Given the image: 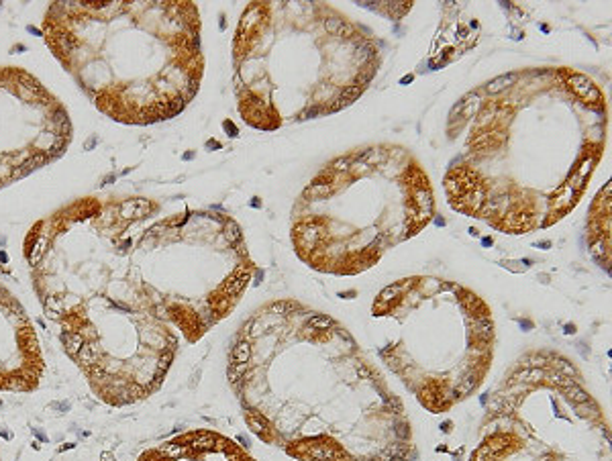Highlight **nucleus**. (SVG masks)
<instances>
[{
    "label": "nucleus",
    "instance_id": "obj_1",
    "mask_svg": "<svg viewBox=\"0 0 612 461\" xmlns=\"http://www.w3.org/2000/svg\"><path fill=\"white\" fill-rule=\"evenodd\" d=\"M43 361L35 329L25 308L0 288V390L31 392Z\"/></svg>",
    "mask_w": 612,
    "mask_h": 461
},
{
    "label": "nucleus",
    "instance_id": "obj_2",
    "mask_svg": "<svg viewBox=\"0 0 612 461\" xmlns=\"http://www.w3.org/2000/svg\"><path fill=\"white\" fill-rule=\"evenodd\" d=\"M139 461H253L231 441L210 431L186 435L149 449Z\"/></svg>",
    "mask_w": 612,
    "mask_h": 461
},
{
    "label": "nucleus",
    "instance_id": "obj_3",
    "mask_svg": "<svg viewBox=\"0 0 612 461\" xmlns=\"http://www.w3.org/2000/svg\"><path fill=\"white\" fill-rule=\"evenodd\" d=\"M567 82H569L571 90H574L576 94H580L583 100H588V102H602V92L598 90L596 86H592V82H590L586 76H582V74H571V76L567 78Z\"/></svg>",
    "mask_w": 612,
    "mask_h": 461
},
{
    "label": "nucleus",
    "instance_id": "obj_4",
    "mask_svg": "<svg viewBox=\"0 0 612 461\" xmlns=\"http://www.w3.org/2000/svg\"><path fill=\"white\" fill-rule=\"evenodd\" d=\"M249 359H251V347H249V343H247V339H239L237 341V345L233 347V351H231V363H249Z\"/></svg>",
    "mask_w": 612,
    "mask_h": 461
},
{
    "label": "nucleus",
    "instance_id": "obj_5",
    "mask_svg": "<svg viewBox=\"0 0 612 461\" xmlns=\"http://www.w3.org/2000/svg\"><path fill=\"white\" fill-rule=\"evenodd\" d=\"M45 161H47V155H45V153H35V155H31V157L21 166V170H15V172H12V178H23L25 173H29V172L37 170L39 166H43Z\"/></svg>",
    "mask_w": 612,
    "mask_h": 461
},
{
    "label": "nucleus",
    "instance_id": "obj_6",
    "mask_svg": "<svg viewBox=\"0 0 612 461\" xmlns=\"http://www.w3.org/2000/svg\"><path fill=\"white\" fill-rule=\"evenodd\" d=\"M516 80H519V74H508V76H500V78H496V80H492L488 86H486V90H488V94H500L502 90H506L508 86H512Z\"/></svg>",
    "mask_w": 612,
    "mask_h": 461
},
{
    "label": "nucleus",
    "instance_id": "obj_7",
    "mask_svg": "<svg viewBox=\"0 0 612 461\" xmlns=\"http://www.w3.org/2000/svg\"><path fill=\"white\" fill-rule=\"evenodd\" d=\"M306 324L310 329H315V331H326V329L335 327V320L331 317H326V315H315V317H308Z\"/></svg>",
    "mask_w": 612,
    "mask_h": 461
},
{
    "label": "nucleus",
    "instance_id": "obj_8",
    "mask_svg": "<svg viewBox=\"0 0 612 461\" xmlns=\"http://www.w3.org/2000/svg\"><path fill=\"white\" fill-rule=\"evenodd\" d=\"M331 192V186H329V182H321V180H315L308 188H306V196H310V198H322V196H326Z\"/></svg>",
    "mask_w": 612,
    "mask_h": 461
},
{
    "label": "nucleus",
    "instance_id": "obj_9",
    "mask_svg": "<svg viewBox=\"0 0 612 461\" xmlns=\"http://www.w3.org/2000/svg\"><path fill=\"white\" fill-rule=\"evenodd\" d=\"M65 143H67V137H63V135H58L56 141H53V143L49 145L47 151H49L51 155H59V153L63 151V149H65Z\"/></svg>",
    "mask_w": 612,
    "mask_h": 461
},
{
    "label": "nucleus",
    "instance_id": "obj_10",
    "mask_svg": "<svg viewBox=\"0 0 612 461\" xmlns=\"http://www.w3.org/2000/svg\"><path fill=\"white\" fill-rule=\"evenodd\" d=\"M351 164H353V157H339V159H335L331 164V168L335 172H343V170H349Z\"/></svg>",
    "mask_w": 612,
    "mask_h": 461
},
{
    "label": "nucleus",
    "instance_id": "obj_11",
    "mask_svg": "<svg viewBox=\"0 0 612 461\" xmlns=\"http://www.w3.org/2000/svg\"><path fill=\"white\" fill-rule=\"evenodd\" d=\"M343 27V21L341 19H329V21H324V29H326V33H331V35H335V33H339V29Z\"/></svg>",
    "mask_w": 612,
    "mask_h": 461
},
{
    "label": "nucleus",
    "instance_id": "obj_12",
    "mask_svg": "<svg viewBox=\"0 0 612 461\" xmlns=\"http://www.w3.org/2000/svg\"><path fill=\"white\" fill-rule=\"evenodd\" d=\"M96 143H98V139H96V137H92V139H90V141L86 143V149H92V147L96 145Z\"/></svg>",
    "mask_w": 612,
    "mask_h": 461
},
{
    "label": "nucleus",
    "instance_id": "obj_13",
    "mask_svg": "<svg viewBox=\"0 0 612 461\" xmlns=\"http://www.w3.org/2000/svg\"><path fill=\"white\" fill-rule=\"evenodd\" d=\"M111 182H115V175H108V178L104 180V184H111Z\"/></svg>",
    "mask_w": 612,
    "mask_h": 461
}]
</instances>
